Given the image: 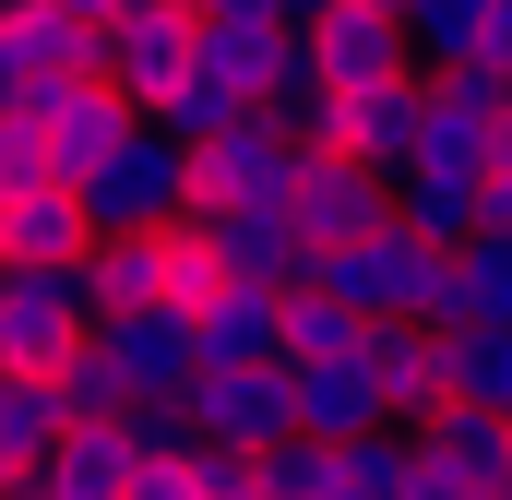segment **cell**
Listing matches in <instances>:
<instances>
[{
    "label": "cell",
    "instance_id": "6da1fadb",
    "mask_svg": "<svg viewBox=\"0 0 512 500\" xmlns=\"http://www.w3.org/2000/svg\"><path fill=\"white\" fill-rule=\"evenodd\" d=\"M310 286L346 298L358 322H441V298H453V250L382 215V227H358V239L310 250Z\"/></svg>",
    "mask_w": 512,
    "mask_h": 500
},
{
    "label": "cell",
    "instance_id": "7a4b0ae2",
    "mask_svg": "<svg viewBox=\"0 0 512 500\" xmlns=\"http://www.w3.org/2000/svg\"><path fill=\"white\" fill-rule=\"evenodd\" d=\"M72 203H84V227H96V239L191 215V143H179V131H155L143 108H131V120L108 131V155H96V167L72 179Z\"/></svg>",
    "mask_w": 512,
    "mask_h": 500
},
{
    "label": "cell",
    "instance_id": "3957f363",
    "mask_svg": "<svg viewBox=\"0 0 512 500\" xmlns=\"http://www.w3.org/2000/svg\"><path fill=\"white\" fill-rule=\"evenodd\" d=\"M191 48H203V12H191V0H108V12H96V84H108L120 108H155V96L191 72Z\"/></svg>",
    "mask_w": 512,
    "mask_h": 500
},
{
    "label": "cell",
    "instance_id": "277c9868",
    "mask_svg": "<svg viewBox=\"0 0 512 500\" xmlns=\"http://www.w3.org/2000/svg\"><path fill=\"white\" fill-rule=\"evenodd\" d=\"M84 334H96L84 250L72 262H0V370H60Z\"/></svg>",
    "mask_w": 512,
    "mask_h": 500
},
{
    "label": "cell",
    "instance_id": "5b68a950",
    "mask_svg": "<svg viewBox=\"0 0 512 500\" xmlns=\"http://www.w3.org/2000/svg\"><path fill=\"white\" fill-rule=\"evenodd\" d=\"M286 179H298V143L262 120V108L191 143V203L203 215H286Z\"/></svg>",
    "mask_w": 512,
    "mask_h": 500
},
{
    "label": "cell",
    "instance_id": "8992f818",
    "mask_svg": "<svg viewBox=\"0 0 512 500\" xmlns=\"http://www.w3.org/2000/svg\"><path fill=\"white\" fill-rule=\"evenodd\" d=\"M286 215H298V239H310V250H334V239H358V227H382V215H393V179H382V167H358L346 143H298Z\"/></svg>",
    "mask_w": 512,
    "mask_h": 500
},
{
    "label": "cell",
    "instance_id": "52a82bcc",
    "mask_svg": "<svg viewBox=\"0 0 512 500\" xmlns=\"http://www.w3.org/2000/svg\"><path fill=\"white\" fill-rule=\"evenodd\" d=\"M179 405H191V441H215V453H262V441L298 429V405H286V358H274V370H191V381H179Z\"/></svg>",
    "mask_w": 512,
    "mask_h": 500
},
{
    "label": "cell",
    "instance_id": "ba28073f",
    "mask_svg": "<svg viewBox=\"0 0 512 500\" xmlns=\"http://www.w3.org/2000/svg\"><path fill=\"white\" fill-rule=\"evenodd\" d=\"M120 120H131V108L96 84V72H72V84H36V96L12 108V131L36 143V167H48V179H84V167L108 155V131H120Z\"/></svg>",
    "mask_w": 512,
    "mask_h": 500
},
{
    "label": "cell",
    "instance_id": "9c48e42d",
    "mask_svg": "<svg viewBox=\"0 0 512 500\" xmlns=\"http://www.w3.org/2000/svg\"><path fill=\"white\" fill-rule=\"evenodd\" d=\"M191 358H203V370H274V358H286V286L227 274V286L191 310Z\"/></svg>",
    "mask_w": 512,
    "mask_h": 500
},
{
    "label": "cell",
    "instance_id": "30bf717a",
    "mask_svg": "<svg viewBox=\"0 0 512 500\" xmlns=\"http://www.w3.org/2000/svg\"><path fill=\"white\" fill-rule=\"evenodd\" d=\"M417 108H429V72L405 60V72H382V84H334V143L358 155V167H405L417 155Z\"/></svg>",
    "mask_w": 512,
    "mask_h": 500
},
{
    "label": "cell",
    "instance_id": "8fae6325",
    "mask_svg": "<svg viewBox=\"0 0 512 500\" xmlns=\"http://www.w3.org/2000/svg\"><path fill=\"white\" fill-rule=\"evenodd\" d=\"M286 405H298V429H310V441L393 429V417H382V381H370V358H358V346H346V358H286Z\"/></svg>",
    "mask_w": 512,
    "mask_h": 500
},
{
    "label": "cell",
    "instance_id": "7c38bea8",
    "mask_svg": "<svg viewBox=\"0 0 512 500\" xmlns=\"http://www.w3.org/2000/svg\"><path fill=\"white\" fill-rule=\"evenodd\" d=\"M84 346H96V358L120 370V393H179V381L203 370V358H191V322H179V310H108V322H96Z\"/></svg>",
    "mask_w": 512,
    "mask_h": 500
},
{
    "label": "cell",
    "instance_id": "4fadbf2b",
    "mask_svg": "<svg viewBox=\"0 0 512 500\" xmlns=\"http://www.w3.org/2000/svg\"><path fill=\"white\" fill-rule=\"evenodd\" d=\"M0 48H12V72H24V96H36V84H72V72H96V24H84V12H60V0H0Z\"/></svg>",
    "mask_w": 512,
    "mask_h": 500
},
{
    "label": "cell",
    "instance_id": "5bb4252c",
    "mask_svg": "<svg viewBox=\"0 0 512 500\" xmlns=\"http://www.w3.org/2000/svg\"><path fill=\"white\" fill-rule=\"evenodd\" d=\"M298 36H310L322 84H382V72H405V24L370 12V0H334V12H310Z\"/></svg>",
    "mask_w": 512,
    "mask_h": 500
},
{
    "label": "cell",
    "instance_id": "9a60e30c",
    "mask_svg": "<svg viewBox=\"0 0 512 500\" xmlns=\"http://www.w3.org/2000/svg\"><path fill=\"white\" fill-rule=\"evenodd\" d=\"M358 358H370V381H382V417H393V429H417V417L441 405V334H429V322H370Z\"/></svg>",
    "mask_w": 512,
    "mask_h": 500
},
{
    "label": "cell",
    "instance_id": "2e32d148",
    "mask_svg": "<svg viewBox=\"0 0 512 500\" xmlns=\"http://www.w3.org/2000/svg\"><path fill=\"white\" fill-rule=\"evenodd\" d=\"M84 239H96V227H84L72 179H12V191H0V262H72Z\"/></svg>",
    "mask_w": 512,
    "mask_h": 500
},
{
    "label": "cell",
    "instance_id": "e0dca14e",
    "mask_svg": "<svg viewBox=\"0 0 512 500\" xmlns=\"http://www.w3.org/2000/svg\"><path fill=\"white\" fill-rule=\"evenodd\" d=\"M72 429V405H60V370H0V500L36 477V453Z\"/></svg>",
    "mask_w": 512,
    "mask_h": 500
},
{
    "label": "cell",
    "instance_id": "ac0fdd59",
    "mask_svg": "<svg viewBox=\"0 0 512 500\" xmlns=\"http://www.w3.org/2000/svg\"><path fill=\"white\" fill-rule=\"evenodd\" d=\"M203 215V203H191ZM203 239L227 274H251V286H310V239H298V215H203Z\"/></svg>",
    "mask_w": 512,
    "mask_h": 500
},
{
    "label": "cell",
    "instance_id": "d6986e66",
    "mask_svg": "<svg viewBox=\"0 0 512 500\" xmlns=\"http://www.w3.org/2000/svg\"><path fill=\"white\" fill-rule=\"evenodd\" d=\"M441 334V405L512 417V322H429Z\"/></svg>",
    "mask_w": 512,
    "mask_h": 500
},
{
    "label": "cell",
    "instance_id": "ffe728a7",
    "mask_svg": "<svg viewBox=\"0 0 512 500\" xmlns=\"http://www.w3.org/2000/svg\"><path fill=\"white\" fill-rule=\"evenodd\" d=\"M393 227L465 250L477 239V167H393Z\"/></svg>",
    "mask_w": 512,
    "mask_h": 500
},
{
    "label": "cell",
    "instance_id": "44dd1931",
    "mask_svg": "<svg viewBox=\"0 0 512 500\" xmlns=\"http://www.w3.org/2000/svg\"><path fill=\"white\" fill-rule=\"evenodd\" d=\"M143 120H155V131H179V143H203V131L251 120V84H239V72H215V60L191 48V72H179V84H167V96H155Z\"/></svg>",
    "mask_w": 512,
    "mask_h": 500
},
{
    "label": "cell",
    "instance_id": "7402d4cb",
    "mask_svg": "<svg viewBox=\"0 0 512 500\" xmlns=\"http://www.w3.org/2000/svg\"><path fill=\"white\" fill-rule=\"evenodd\" d=\"M215 286H227V262H215V239H203V215H167V227H155V310L191 322Z\"/></svg>",
    "mask_w": 512,
    "mask_h": 500
},
{
    "label": "cell",
    "instance_id": "603a6c76",
    "mask_svg": "<svg viewBox=\"0 0 512 500\" xmlns=\"http://www.w3.org/2000/svg\"><path fill=\"white\" fill-rule=\"evenodd\" d=\"M441 322H512V227H477V239L453 250V298H441Z\"/></svg>",
    "mask_w": 512,
    "mask_h": 500
},
{
    "label": "cell",
    "instance_id": "cb8c5ba5",
    "mask_svg": "<svg viewBox=\"0 0 512 500\" xmlns=\"http://www.w3.org/2000/svg\"><path fill=\"white\" fill-rule=\"evenodd\" d=\"M477 12H489V0H393L405 60H417V72H453V60L477 48Z\"/></svg>",
    "mask_w": 512,
    "mask_h": 500
},
{
    "label": "cell",
    "instance_id": "d4e9b609",
    "mask_svg": "<svg viewBox=\"0 0 512 500\" xmlns=\"http://www.w3.org/2000/svg\"><path fill=\"white\" fill-rule=\"evenodd\" d=\"M370 322L346 310V298H322V286H286V358H346Z\"/></svg>",
    "mask_w": 512,
    "mask_h": 500
},
{
    "label": "cell",
    "instance_id": "484cf974",
    "mask_svg": "<svg viewBox=\"0 0 512 500\" xmlns=\"http://www.w3.org/2000/svg\"><path fill=\"white\" fill-rule=\"evenodd\" d=\"M405 500H501V477H477V465H453L405 429Z\"/></svg>",
    "mask_w": 512,
    "mask_h": 500
},
{
    "label": "cell",
    "instance_id": "4316f807",
    "mask_svg": "<svg viewBox=\"0 0 512 500\" xmlns=\"http://www.w3.org/2000/svg\"><path fill=\"white\" fill-rule=\"evenodd\" d=\"M60 405H72V417H120L131 393H120V370H108L96 346H72V358H60Z\"/></svg>",
    "mask_w": 512,
    "mask_h": 500
},
{
    "label": "cell",
    "instance_id": "83f0119b",
    "mask_svg": "<svg viewBox=\"0 0 512 500\" xmlns=\"http://www.w3.org/2000/svg\"><path fill=\"white\" fill-rule=\"evenodd\" d=\"M465 60H477V72H501V84H512V0H489V12H477V48H465Z\"/></svg>",
    "mask_w": 512,
    "mask_h": 500
},
{
    "label": "cell",
    "instance_id": "f1b7e54d",
    "mask_svg": "<svg viewBox=\"0 0 512 500\" xmlns=\"http://www.w3.org/2000/svg\"><path fill=\"white\" fill-rule=\"evenodd\" d=\"M477 227H512V143L477 167Z\"/></svg>",
    "mask_w": 512,
    "mask_h": 500
},
{
    "label": "cell",
    "instance_id": "f546056e",
    "mask_svg": "<svg viewBox=\"0 0 512 500\" xmlns=\"http://www.w3.org/2000/svg\"><path fill=\"white\" fill-rule=\"evenodd\" d=\"M274 12H286V24H310V12H334V0H274Z\"/></svg>",
    "mask_w": 512,
    "mask_h": 500
},
{
    "label": "cell",
    "instance_id": "4dcf8cb0",
    "mask_svg": "<svg viewBox=\"0 0 512 500\" xmlns=\"http://www.w3.org/2000/svg\"><path fill=\"white\" fill-rule=\"evenodd\" d=\"M60 12H84V24H96V12H108V0H60Z\"/></svg>",
    "mask_w": 512,
    "mask_h": 500
},
{
    "label": "cell",
    "instance_id": "1f68e13d",
    "mask_svg": "<svg viewBox=\"0 0 512 500\" xmlns=\"http://www.w3.org/2000/svg\"><path fill=\"white\" fill-rule=\"evenodd\" d=\"M227 500H274V489H262V477H251V489H227Z\"/></svg>",
    "mask_w": 512,
    "mask_h": 500
},
{
    "label": "cell",
    "instance_id": "d6a6232c",
    "mask_svg": "<svg viewBox=\"0 0 512 500\" xmlns=\"http://www.w3.org/2000/svg\"><path fill=\"white\" fill-rule=\"evenodd\" d=\"M501 143H512V96H501Z\"/></svg>",
    "mask_w": 512,
    "mask_h": 500
},
{
    "label": "cell",
    "instance_id": "836d02e7",
    "mask_svg": "<svg viewBox=\"0 0 512 500\" xmlns=\"http://www.w3.org/2000/svg\"><path fill=\"white\" fill-rule=\"evenodd\" d=\"M501 500H512V465H501Z\"/></svg>",
    "mask_w": 512,
    "mask_h": 500
},
{
    "label": "cell",
    "instance_id": "e575fe53",
    "mask_svg": "<svg viewBox=\"0 0 512 500\" xmlns=\"http://www.w3.org/2000/svg\"><path fill=\"white\" fill-rule=\"evenodd\" d=\"M370 12H393V0H370Z\"/></svg>",
    "mask_w": 512,
    "mask_h": 500
},
{
    "label": "cell",
    "instance_id": "d590c367",
    "mask_svg": "<svg viewBox=\"0 0 512 500\" xmlns=\"http://www.w3.org/2000/svg\"><path fill=\"white\" fill-rule=\"evenodd\" d=\"M382 500H405V489H382Z\"/></svg>",
    "mask_w": 512,
    "mask_h": 500
}]
</instances>
